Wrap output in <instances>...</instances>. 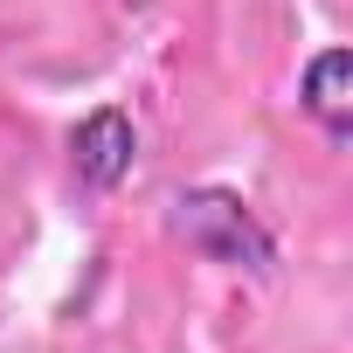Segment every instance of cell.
I'll list each match as a JSON object with an SVG mask.
<instances>
[{"instance_id":"3957f363","label":"cell","mask_w":353,"mask_h":353,"mask_svg":"<svg viewBox=\"0 0 353 353\" xmlns=\"http://www.w3.org/2000/svg\"><path fill=\"white\" fill-rule=\"evenodd\" d=\"M298 111H305L332 145L353 139V56H346V49H319V56L305 63V77H298Z\"/></svg>"},{"instance_id":"6da1fadb","label":"cell","mask_w":353,"mask_h":353,"mask_svg":"<svg viewBox=\"0 0 353 353\" xmlns=\"http://www.w3.org/2000/svg\"><path fill=\"white\" fill-rule=\"evenodd\" d=\"M173 229L188 236L194 256L229 263V270H250V277H270V263H277V236L229 188H188L181 201H173Z\"/></svg>"},{"instance_id":"7a4b0ae2","label":"cell","mask_w":353,"mask_h":353,"mask_svg":"<svg viewBox=\"0 0 353 353\" xmlns=\"http://www.w3.org/2000/svg\"><path fill=\"white\" fill-rule=\"evenodd\" d=\"M132 159H139V125L118 111V104H97L77 118L70 132V173L83 194H111L132 181Z\"/></svg>"}]
</instances>
